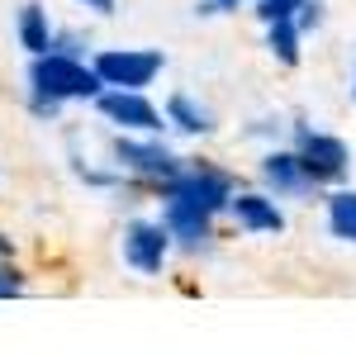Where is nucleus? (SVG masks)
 Wrapping results in <instances>:
<instances>
[{
    "mask_svg": "<svg viewBox=\"0 0 356 356\" xmlns=\"http://www.w3.org/2000/svg\"><path fill=\"white\" fill-rule=\"evenodd\" d=\"M105 90V81L95 76V67L86 57L72 53H38L29 57V95L53 100V105H72V100H95Z\"/></svg>",
    "mask_w": 356,
    "mask_h": 356,
    "instance_id": "nucleus-1",
    "label": "nucleus"
},
{
    "mask_svg": "<svg viewBox=\"0 0 356 356\" xmlns=\"http://www.w3.org/2000/svg\"><path fill=\"white\" fill-rule=\"evenodd\" d=\"M290 134H295V157H300L304 176L314 181V191H323V186H342L347 176H352V147H347V138L328 134V129H314V124H290Z\"/></svg>",
    "mask_w": 356,
    "mask_h": 356,
    "instance_id": "nucleus-2",
    "label": "nucleus"
},
{
    "mask_svg": "<svg viewBox=\"0 0 356 356\" xmlns=\"http://www.w3.org/2000/svg\"><path fill=\"white\" fill-rule=\"evenodd\" d=\"M233 191H238V176H233V171H223V166H214V162H191V157L181 162V171H176L171 181L157 186V195H166V200H186V204L214 214V219L228 209Z\"/></svg>",
    "mask_w": 356,
    "mask_h": 356,
    "instance_id": "nucleus-3",
    "label": "nucleus"
},
{
    "mask_svg": "<svg viewBox=\"0 0 356 356\" xmlns=\"http://www.w3.org/2000/svg\"><path fill=\"white\" fill-rule=\"evenodd\" d=\"M110 162H114V171L134 176L143 186H162V181H171L181 171L186 157L176 147H166L162 134H119L110 143Z\"/></svg>",
    "mask_w": 356,
    "mask_h": 356,
    "instance_id": "nucleus-4",
    "label": "nucleus"
},
{
    "mask_svg": "<svg viewBox=\"0 0 356 356\" xmlns=\"http://www.w3.org/2000/svg\"><path fill=\"white\" fill-rule=\"evenodd\" d=\"M90 67L114 90H147L166 72V53L162 48H100L90 57Z\"/></svg>",
    "mask_w": 356,
    "mask_h": 356,
    "instance_id": "nucleus-5",
    "label": "nucleus"
},
{
    "mask_svg": "<svg viewBox=\"0 0 356 356\" xmlns=\"http://www.w3.org/2000/svg\"><path fill=\"white\" fill-rule=\"evenodd\" d=\"M100 119L119 129V134H166V119H162V105L147 100V90H114L105 86L95 100H90Z\"/></svg>",
    "mask_w": 356,
    "mask_h": 356,
    "instance_id": "nucleus-6",
    "label": "nucleus"
},
{
    "mask_svg": "<svg viewBox=\"0 0 356 356\" xmlns=\"http://www.w3.org/2000/svg\"><path fill=\"white\" fill-rule=\"evenodd\" d=\"M119 257L138 275H162L166 261H171V238L157 219H129L124 238H119Z\"/></svg>",
    "mask_w": 356,
    "mask_h": 356,
    "instance_id": "nucleus-7",
    "label": "nucleus"
},
{
    "mask_svg": "<svg viewBox=\"0 0 356 356\" xmlns=\"http://www.w3.org/2000/svg\"><path fill=\"white\" fill-rule=\"evenodd\" d=\"M166 238H171V252H209L214 247V214H204V209H195L186 200H166L162 195V219Z\"/></svg>",
    "mask_w": 356,
    "mask_h": 356,
    "instance_id": "nucleus-8",
    "label": "nucleus"
},
{
    "mask_svg": "<svg viewBox=\"0 0 356 356\" xmlns=\"http://www.w3.org/2000/svg\"><path fill=\"white\" fill-rule=\"evenodd\" d=\"M223 214L238 223L243 233H252V238H280V233H285V209H280V200L266 195V191H233V200H228Z\"/></svg>",
    "mask_w": 356,
    "mask_h": 356,
    "instance_id": "nucleus-9",
    "label": "nucleus"
},
{
    "mask_svg": "<svg viewBox=\"0 0 356 356\" xmlns=\"http://www.w3.org/2000/svg\"><path fill=\"white\" fill-rule=\"evenodd\" d=\"M257 176H261L266 195H275V200H304V195H314V181L304 176V166H300V157H295V147H280V143L261 152Z\"/></svg>",
    "mask_w": 356,
    "mask_h": 356,
    "instance_id": "nucleus-10",
    "label": "nucleus"
},
{
    "mask_svg": "<svg viewBox=\"0 0 356 356\" xmlns=\"http://www.w3.org/2000/svg\"><path fill=\"white\" fill-rule=\"evenodd\" d=\"M162 119H166V129H176V134H186V138H209L214 134V110H209L200 95H191V90L166 95Z\"/></svg>",
    "mask_w": 356,
    "mask_h": 356,
    "instance_id": "nucleus-11",
    "label": "nucleus"
},
{
    "mask_svg": "<svg viewBox=\"0 0 356 356\" xmlns=\"http://www.w3.org/2000/svg\"><path fill=\"white\" fill-rule=\"evenodd\" d=\"M53 33H57V24L48 19V10H43L38 0H24L19 15H15V38H19V48H24L29 57L48 53V48H53Z\"/></svg>",
    "mask_w": 356,
    "mask_h": 356,
    "instance_id": "nucleus-12",
    "label": "nucleus"
},
{
    "mask_svg": "<svg viewBox=\"0 0 356 356\" xmlns=\"http://www.w3.org/2000/svg\"><path fill=\"white\" fill-rule=\"evenodd\" d=\"M323 214H328V233H332V238L356 247V191L332 186L328 200H323Z\"/></svg>",
    "mask_w": 356,
    "mask_h": 356,
    "instance_id": "nucleus-13",
    "label": "nucleus"
},
{
    "mask_svg": "<svg viewBox=\"0 0 356 356\" xmlns=\"http://www.w3.org/2000/svg\"><path fill=\"white\" fill-rule=\"evenodd\" d=\"M266 53H271L280 67H300L304 33L295 29V19H271V24H266Z\"/></svg>",
    "mask_w": 356,
    "mask_h": 356,
    "instance_id": "nucleus-14",
    "label": "nucleus"
},
{
    "mask_svg": "<svg viewBox=\"0 0 356 356\" xmlns=\"http://www.w3.org/2000/svg\"><path fill=\"white\" fill-rule=\"evenodd\" d=\"M252 5H257V19L271 24V19H295V10L304 0H252Z\"/></svg>",
    "mask_w": 356,
    "mask_h": 356,
    "instance_id": "nucleus-15",
    "label": "nucleus"
},
{
    "mask_svg": "<svg viewBox=\"0 0 356 356\" xmlns=\"http://www.w3.org/2000/svg\"><path fill=\"white\" fill-rule=\"evenodd\" d=\"M24 290H29L24 271H19L15 261H0V300H19Z\"/></svg>",
    "mask_w": 356,
    "mask_h": 356,
    "instance_id": "nucleus-16",
    "label": "nucleus"
},
{
    "mask_svg": "<svg viewBox=\"0 0 356 356\" xmlns=\"http://www.w3.org/2000/svg\"><path fill=\"white\" fill-rule=\"evenodd\" d=\"M295 29H300V33L323 29V0H304L300 10H295Z\"/></svg>",
    "mask_w": 356,
    "mask_h": 356,
    "instance_id": "nucleus-17",
    "label": "nucleus"
},
{
    "mask_svg": "<svg viewBox=\"0 0 356 356\" xmlns=\"http://www.w3.org/2000/svg\"><path fill=\"white\" fill-rule=\"evenodd\" d=\"M280 134H285L280 119H257V124H247V129H243V138H271V147L280 143Z\"/></svg>",
    "mask_w": 356,
    "mask_h": 356,
    "instance_id": "nucleus-18",
    "label": "nucleus"
},
{
    "mask_svg": "<svg viewBox=\"0 0 356 356\" xmlns=\"http://www.w3.org/2000/svg\"><path fill=\"white\" fill-rule=\"evenodd\" d=\"M76 5L90 10V15H114V5H119V0H76Z\"/></svg>",
    "mask_w": 356,
    "mask_h": 356,
    "instance_id": "nucleus-19",
    "label": "nucleus"
},
{
    "mask_svg": "<svg viewBox=\"0 0 356 356\" xmlns=\"http://www.w3.org/2000/svg\"><path fill=\"white\" fill-rule=\"evenodd\" d=\"M209 5H214V15H228V10H243L252 0H209Z\"/></svg>",
    "mask_w": 356,
    "mask_h": 356,
    "instance_id": "nucleus-20",
    "label": "nucleus"
},
{
    "mask_svg": "<svg viewBox=\"0 0 356 356\" xmlns=\"http://www.w3.org/2000/svg\"><path fill=\"white\" fill-rule=\"evenodd\" d=\"M0 261H15V243H10V233H0Z\"/></svg>",
    "mask_w": 356,
    "mask_h": 356,
    "instance_id": "nucleus-21",
    "label": "nucleus"
},
{
    "mask_svg": "<svg viewBox=\"0 0 356 356\" xmlns=\"http://www.w3.org/2000/svg\"><path fill=\"white\" fill-rule=\"evenodd\" d=\"M352 100H356V72H352Z\"/></svg>",
    "mask_w": 356,
    "mask_h": 356,
    "instance_id": "nucleus-22",
    "label": "nucleus"
}]
</instances>
